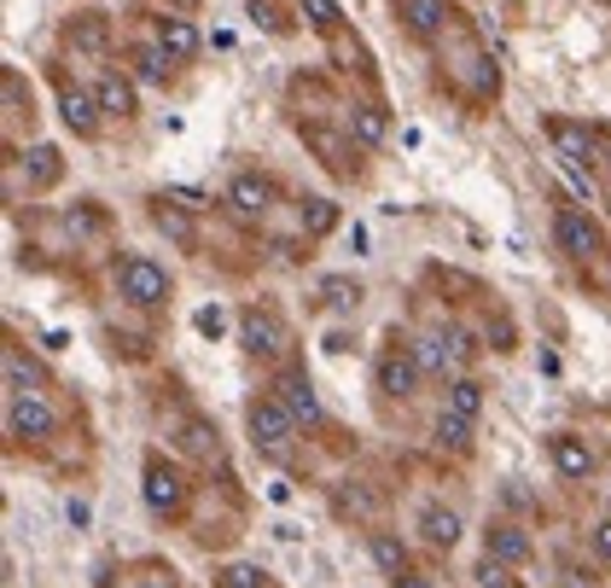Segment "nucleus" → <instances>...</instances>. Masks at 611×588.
<instances>
[{
  "label": "nucleus",
  "mask_w": 611,
  "mask_h": 588,
  "mask_svg": "<svg viewBox=\"0 0 611 588\" xmlns=\"http://www.w3.org/2000/svg\"><path fill=\"white\" fill-rule=\"evenodd\" d=\"M244 432L262 455H285V443L297 437V414L285 409V396H257L251 409H244Z\"/></svg>",
  "instance_id": "nucleus-1"
},
{
  "label": "nucleus",
  "mask_w": 611,
  "mask_h": 588,
  "mask_svg": "<svg viewBox=\"0 0 611 588\" xmlns=\"http://www.w3.org/2000/svg\"><path fill=\"white\" fill-rule=\"evenodd\" d=\"M170 269L163 262H152V257H122V269H117V292L134 303V309H163L170 303Z\"/></svg>",
  "instance_id": "nucleus-2"
},
{
  "label": "nucleus",
  "mask_w": 611,
  "mask_h": 588,
  "mask_svg": "<svg viewBox=\"0 0 611 588\" xmlns=\"http://www.w3.org/2000/svg\"><path fill=\"white\" fill-rule=\"evenodd\" d=\"M140 496H146V507L157 519H175L181 507H187V478H181V466L170 460H146V472H140Z\"/></svg>",
  "instance_id": "nucleus-3"
},
{
  "label": "nucleus",
  "mask_w": 611,
  "mask_h": 588,
  "mask_svg": "<svg viewBox=\"0 0 611 588\" xmlns=\"http://www.w3.org/2000/svg\"><path fill=\"white\" fill-rule=\"evenodd\" d=\"M239 338H244V350L262 356V361H280L285 350H292V327H285L274 309H244L239 315Z\"/></svg>",
  "instance_id": "nucleus-4"
},
{
  "label": "nucleus",
  "mask_w": 611,
  "mask_h": 588,
  "mask_svg": "<svg viewBox=\"0 0 611 588\" xmlns=\"http://www.w3.org/2000/svg\"><path fill=\"white\" fill-rule=\"evenodd\" d=\"M7 425H12V437H30V443H47V437H58V409L47 396H12L7 402Z\"/></svg>",
  "instance_id": "nucleus-5"
},
{
  "label": "nucleus",
  "mask_w": 611,
  "mask_h": 588,
  "mask_svg": "<svg viewBox=\"0 0 611 588\" xmlns=\"http://www.w3.org/2000/svg\"><path fill=\"white\" fill-rule=\"evenodd\" d=\"M547 455H554V472L565 483H588V478H594V449H588L577 432H554V437H547Z\"/></svg>",
  "instance_id": "nucleus-6"
},
{
  "label": "nucleus",
  "mask_w": 611,
  "mask_h": 588,
  "mask_svg": "<svg viewBox=\"0 0 611 588\" xmlns=\"http://www.w3.org/2000/svg\"><path fill=\"white\" fill-rule=\"evenodd\" d=\"M554 239H559V251L577 257V262L600 257V228H594L582 210H559V216H554Z\"/></svg>",
  "instance_id": "nucleus-7"
},
{
  "label": "nucleus",
  "mask_w": 611,
  "mask_h": 588,
  "mask_svg": "<svg viewBox=\"0 0 611 588\" xmlns=\"http://www.w3.org/2000/svg\"><path fill=\"white\" fill-rule=\"evenodd\" d=\"M152 35H157V47H163V53H170V58H175V65H193V58H198V47H204V35H198V24H193V18H181V12H163Z\"/></svg>",
  "instance_id": "nucleus-8"
},
{
  "label": "nucleus",
  "mask_w": 611,
  "mask_h": 588,
  "mask_svg": "<svg viewBox=\"0 0 611 588\" xmlns=\"http://www.w3.org/2000/svg\"><path fill=\"white\" fill-rule=\"evenodd\" d=\"M58 117L70 123V134H81V140H88V134L99 129V94L76 88V83H65V94H58Z\"/></svg>",
  "instance_id": "nucleus-9"
},
{
  "label": "nucleus",
  "mask_w": 611,
  "mask_h": 588,
  "mask_svg": "<svg viewBox=\"0 0 611 588\" xmlns=\"http://www.w3.org/2000/svg\"><path fill=\"white\" fill-rule=\"evenodd\" d=\"M547 140L559 146L565 164H588V157H594V134L582 123H570V117H547Z\"/></svg>",
  "instance_id": "nucleus-10"
},
{
  "label": "nucleus",
  "mask_w": 611,
  "mask_h": 588,
  "mask_svg": "<svg viewBox=\"0 0 611 588\" xmlns=\"http://www.w3.org/2000/svg\"><path fill=\"white\" fill-rule=\"evenodd\" d=\"M396 18L414 35H443L455 12H448V0H396Z\"/></svg>",
  "instance_id": "nucleus-11"
},
{
  "label": "nucleus",
  "mask_w": 611,
  "mask_h": 588,
  "mask_svg": "<svg viewBox=\"0 0 611 588\" xmlns=\"http://www.w3.org/2000/svg\"><path fill=\"white\" fill-rule=\"evenodd\" d=\"M483 554H489V559H501V565H524L530 554H536V547H530V536L519 531V524H489Z\"/></svg>",
  "instance_id": "nucleus-12"
},
{
  "label": "nucleus",
  "mask_w": 611,
  "mask_h": 588,
  "mask_svg": "<svg viewBox=\"0 0 611 588\" xmlns=\"http://www.w3.org/2000/svg\"><path fill=\"white\" fill-rule=\"evenodd\" d=\"M419 373H425V368H419L407 350H391V356L379 361V391H384V396H414V379H419Z\"/></svg>",
  "instance_id": "nucleus-13"
},
{
  "label": "nucleus",
  "mask_w": 611,
  "mask_h": 588,
  "mask_svg": "<svg viewBox=\"0 0 611 588\" xmlns=\"http://www.w3.org/2000/svg\"><path fill=\"white\" fill-rule=\"evenodd\" d=\"M343 129H350V140H356V146H367V152H379L384 134H391V123H384L379 106H350V111H343Z\"/></svg>",
  "instance_id": "nucleus-14"
},
{
  "label": "nucleus",
  "mask_w": 611,
  "mask_h": 588,
  "mask_svg": "<svg viewBox=\"0 0 611 588\" xmlns=\"http://www.w3.org/2000/svg\"><path fill=\"white\" fill-rule=\"evenodd\" d=\"M269 198H274V187H269L262 175H233V187H228V205H233V216H244V221L269 210Z\"/></svg>",
  "instance_id": "nucleus-15"
},
{
  "label": "nucleus",
  "mask_w": 611,
  "mask_h": 588,
  "mask_svg": "<svg viewBox=\"0 0 611 588\" xmlns=\"http://www.w3.org/2000/svg\"><path fill=\"white\" fill-rule=\"evenodd\" d=\"M419 536L448 554V547L460 542V513H455V507H425V513H419Z\"/></svg>",
  "instance_id": "nucleus-16"
},
{
  "label": "nucleus",
  "mask_w": 611,
  "mask_h": 588,
  "mask_svg": "<svg viewBox=\"0 0 611 588\" xmlns=\"http://www.w3.org/2000/svg\"><path fill=\"white\" fill-rule=\"evenodd\" d=\"M367 554H373V565H379V571L391 577V582L407 571V547H402L396 536H384V531H373V536H367Z\"/></svg>",
  "instance_id": "nucleus-17"
},
{
  "label": "nucleus",
  "mask_w": 611,
  "mask_h": 588,
  "mask_svg": "<svg viewBox=\"0 0 611 588\" xmlns=\"http://www.w3.org/2000/svg\"><path fill=\"white\" fill-rule=\"evenodd\" d=\"M94 94H99V111L106 117H134V88L122 83V76H99Z\"/></svg>",
  "instance_id": "nucleus-18"
},
{
  "label": "nucleus",
  "mask_w": 611,
  "mask_h": 588,
  "mask_svg": "<svg viewBox=\"0 0 611 588\" xmlns=\"http://www.w3.org/2000/svg\"><path fill=\"white\" fill-rule=\"evenodd\" d=\"M280 391H285V409H292L303 425H315V420H320V396H315V384H309V379H297V373H292V379L280 384Z\"/></svg>",
  "instance_id": "nucleus-19"
},
{
  "label": "nucleus",
  "mask_w": 611,
  "mask_h": 588,
  "mask_svg": "<svg viewBox=\"0 0 611 588\" xmlns=\"http://www.w3.org/2000/svg\"><path fill=\"white\" fill-rule=\"evenodd\" d=\"M443 409L478 420V414H483V384H478V379H455V384H448V396H443Z\"/></svg>",
  "instance_id": "nucleus-20"
},
{
  "label": "nucleus",
  "mask_w": 611,
  "mask_h": 588,
  "mask_svg": "<svg viewBox=\"0 0 611 588\" xmlns=\"http://www.w3.org/2000/svg\"><path fill=\"white\" fill-rule=\"evenodd\" d=\"M297 7H303V24L320 30V35H332V30L343 24V7H338V0H297Z\"/></svg>",
  "instance_id": "nucleus-21"
},
{
  "label": "nucleus",
  "mask_w": 611,
  "mask_h": 588,
  "mask_svg": "<svg viewBox=\"0 0 611 588\" xmlns=\"http://www.w3.org/2000/svg\"><path fill=\"white\" fill-rule=\"evenodd\" d=\"M472 425L478 420H466V414H437V443H448V449H472Z\"/></svg>",
  "instance_id": "nucleus-22"
},
{
  "label": "nucleus",
  "mask_w": 611,
  "mask_h": 588,
  "mask_svg": "<svg viewBox=\"0 0 611 588\" xmlns=\"http://www.w3.org/2000/svg\"><path fill=\"white\" fill-rule=\"evenodd\" d=\"M53 181H58V152L30 146V187H53Z\"/></svg>",
  "instance_id": "nucleus-23"
},
{
  "label": "nucleus",
  "mask_w": 611,
  "mask_h": 588,
  "mask_svg": "<svg viewBox=\"0 0 611 588\" xmlns=\"http://www.w3.org/2000/svg\"><path fill=\"white\" fill-rule=\"evenodd\" d=\"M152 221H157V228L175 239V246H193V228H187V221H181V216H175L170 205H157V210H152Z\"/></svg>",
  "instance_id": "nucleus-24"
},
{
  "label": "nucleus",
  "mask_w": 611,
  "mask_h": 588,
  "mask_svg": "<svg viewBox=\"0 0 611 588\" xmlns=\"http://www.w3.org/2000/svg\"><path fill=\"white\" fill-rule=\"evenodd\" d=\"M356 297H361L356 280H326V303H332V309H356Z\"/></svg>",
  "instance_id": "nucleus-25"
},
{
  "label": "nucleus",
  "mask_w": 611,
  "mask_h": 588,
  "mask_svg": "<svg viewBox=\"0 0 611 588\" xmlns=\"http://www.w3.org/2000/svg\"><path fill=\"white\" fill-rule=\"evenodd\" d=\"M309 228H315V233L332 228V205H326V198H309Z\"/></svg>",
  "instance_id": "nucleus-26"
},
{
  "label": "nucleus",
  "mask_w": 611,
  "mask_h": 588,
  "mask_svg": "<svg viewBox=\"0 0 611 588\" xmlns=\"http://www.w3.org/2000/svg\"><path fill=\"white\" fill-rule=\"evenodd\" d=\"M187 449H193V455H216V432H204V425H193V432H187Z\"/></svg>",
  "instance_id": "nucleus-27"
},
{
  "label": "nucleus",
  "mask_w": 611,
  "mask_h": 588,
  "mask_svg": "<svg viewBox=\"0 0 611 588\" xmlns=\"http://www.w3.org/2000/svg\"><path fill=\"white\" fill-rule=\"evenodd\" d=\"M140 588H181V582H175V571H170V565H163V571H157V565H152V571H146V577H140Z\"/></svg>",
  "instance_id": "nucleus-28"
},
{
  "label": "nucleus",
  "mask_w": 611,
  "mask_h": 588,
  "mask_svg": "<svg viewBox=\"0 0 611 588\" xmlns=\"http://www.w3.org/2000/svg\"><path fill=\"white\" fill-rule=\"evenodd\" d=\"M251 18H257L262 30H274V24H280V12L269 7V0H251Z\"/></svg>",
  "instance_id": "nucleus-29"
},
{
  "label": "nucleus",
  "mask_w": 611,
  "mask_h": 588,
  "mask_svg": "<svg viewBox=\"0 0 611 588\" xmlns=\"http://www.w3.org/2000/svg\"><path fill=\"white\" fill-rule=\"evenodd\" d=\"M228 588H262V582H257L251 565H233V571H228Z\"/></svg>",
  "instance_id": "nucleus-30"
},
{
  "label": "nucleus",
  "mask_w": 611,
  "mask_h": 588,
  "mask_svg": "<svg viewBox=\"0 0 611 588\" xmlns=\"http://www.w3.org/2000/svg\"><path fill=\"white\" fill-rule=\"evenodd\" d=\"M594 554H600V559H611V519H600V524H594Z\"/></svg>",
  "instance_id": "nucleus-31"
},
{
  "label": "nucleus",
  "mask_w": 611,
  "mask_h": 588,
  "mask_svg": "<svg viewBox=\"0 0 611 588\" xmlns=\"http://www.w3.org/2000/svg\"><path fill=\"white\" fill-rule=\"evenodd\" d=\"M198 333H221V315L216 309H198Z\"/></svg>",
  "instance_id": "nucleus-32"
},
{
  "label": "nucleus",
  "mask_w": 611,
  "mask_h": 588,
  "mask_svg": "<svg viewBox=\"0 0 611 588\" xmlns=\"http://www.w3.org/2000/svg\"><path fill=\"white\" fill-rule=\"evenodd\" d=\"M391 588H432V582H425V577H414V571H402V577H396Z\"/></svg>",
  "instance_id": "nucleus-33"
},
{
  "label": "nucleus",
  "mask_w": 611,
  "mask_h": 588,
  "mask_svg": "<svg viewBox=\"0 0 611 588\" xmlns=\"http://www.w3.org/2000/svg\"><path fill=\"white\" fill-rule=\"evenodd\" d=\"M221 588H228V582H221Z\"/></svg>",
  "instance_id": "nucleus-34"
}]
</instances>
